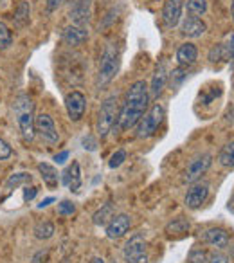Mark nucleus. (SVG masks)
<instances>
[{"instance_id": "a18cd8bd", "label": "nucleus", "mask_w": 234, "mask_h": 263, "mask_svg": "<svg viewBox=\"0 0 234 263\" xmlns=\"http://www.w3.org/2000/svg\"><path fill=\"white\" fill-rule=\"evenodd\" d=\"M230 256H232V258H234V247H232V251H230Z\"/></svg>"}, {"instance_id": "f8f14e48", "label": "nucleus", "mask_w": 234, "mask_h": 263, "mask_svg": "<svg viewBox=\"0 0 234 263\" xmlns=\"http://www.w3.org/2000/svg\"><path fill=\"white\" fill-rule=\"evenodd\" d=\"M209 197V184L207 182H198L191 187L186 193V205L189 209H198Z\"/></svg>"}, {"instance_id": "c9c22d12", "label": "nucleus", "mask_w": 234, "mask_h": 263, "mask_svg": "<svg viewBox=\"0 0 234 263\" xmlns=\"http://www.w3.org/2000/svg\"><path fill=\"white\" fill-rule=\"evenodd\" d=\"M38 195V187L36 186H27L26 190H24V202H31L34 197Z\"/></svg>"}, {"instance_id": "393cba45", "label": "nucleus", "mask_w": 234, "mask_h": 263, "mask_svg": "<svg viewBox=\"0 0 234 263\" xmlns=\"http://www.w3.org/2000/svg\"><path fill=\"white\" fill-rule=\"evenodd\" d=\"M54 234V223L52 222H40L36 223V227H34V236L38 238V240H49V238Z\"/></svg>"}, {"instance_id": "20e7f679", "label": "nucleus", "mask_w": 234, "mask_h": 263, "mask_svg": "<svg viewBox=\"0 0 234 263\" xmlns=\"http://www.w3.org/2000/svg\"><path fill=\"white\" fill-rule=\"evenodd\" d=\"M117 103L119 101H117L115 96H110V98H106L105 101H103L101 108H99L95 128H98V134L101 137H105L110 132V128L113 126V123H115L117 114H119V105H117Z\"/></svg>"}, {"instance_id": "f257e3e1", "label": "nucleus", "mask_w": 234, "mask_h": 263, "mask_svg": "<svg viewBox=\"0 0 234 263\" xmlns=\"http://www.w3.org/2000/svg\"><path fill=\"white\" fill-rule=\"evenodd\" d=\"M148 98H150V94H148L146 81L139 80L132 83L128 96H126V101L123 105V110L119 114V126L123 130H128V128L135 126L139 123L148 108Z\"/></svg>"}, {"instance_id": "f704fd0d", "label": "nucleus", "mask_w": 234, "mask_h": 263, "mask_svg": "<svg viewBox=\"0 0 234 263\" xmlns=\"http://www.w3.org/2000/svg\"><path fill=\"white\" fill-rule=\"evenodd\" d=\"M47 261H49V251L47 249L38 251L36 254L33 256V259H31V263H47Z\"/></svg>"}, {"instance_id": "5701e85b", "label": "nucleus", "mask_w": 234, "mask_h": 263, "mask_svg": "<svg viewBox=\"0 0 234 263\" xmlns=\"http://www.w3.org/2000/svg\"><path fill=\"white\" fill-rule=\"evenodd\" d=\"M218 162L223 166V168H229V170L234 168V141L227 143L225 146H223L222 150H220Z\"/></svg>"}, {"instance_id": "7ed1b4c3", "label": "nucleus", "mask_w": 234, "mask_h": 263, "mask_svg": "<svg viewBox=\"0 0 234 263\" xmlns=\"http://www.w3.org/2000/svg\"><path fill=\"white\" fill-rule=\"evenodd\" d=\"M119 65H121V56H119V51H117L113 45H108V47L105 49V52H103L98 81H95V83H98L99 87L110 83L112 78L117 74V70H119Z\"/></svg>"}, {"instance_id": "a878e982", "label": "nucleus", "mask_w": 234, "mask_h": 263, "mask_svg": "<svg viewBox=\"0 0 234 263\" xmlns=\"http://www.w3.org/2000/svg\"><path fill=\"white\" fill-rule=\"evenodd\" d=\"M187 229H189V222L186 218H182V216H179V218H175L166 226V233L168 234H184Z\"/></svg>"}, {"instance_id": "ddd939ff", "label": "nucleus", "mask_w": 234, "mask_h": 263, "mask_svg": "<svg viewBox=\"0 0 234 263\" xmlns=\"http://www.w3.org/2000/svg\"><path fill=\"white\" fill-rule=\"evenodd\" d=\"M182 8L184 2L182 0H166L164 8H162V20L168 27H175L180 22V16H182Z\"/></svg>"}, {"instance_id": "4be33fe9", "label": "nucleus", "mask_w": 234, "mask_h": 263, "mask_svg": "<svg viewBox=\"0 0 234 263\" xmlns=\"http://www.w3.org/2000/svg\"><path fill=\"white\" fill-rule=\"evenodd\" d=\"M112 218H113V204L112 202H106V204L103 205L101 209H98V211L94 213V216H92V220H94L95 226H106Z\"/></svg>"}, {"instance_id": "9b49d317", "label": "nucleus", "mask_w": 234, "mask_h": 263, "mask_svg": "<svg viewBox=\"0 0 234 263\" xmlns=\"http://www.w3.org/2000/svg\"><path fill=\"white\" fill-rule=\"evenodd\" d=\"M130 226H132V220H130L128 215H115L108 223H106V236L110 240H119L123 238L126 233H128Z\"/></svg>"}, {"instance_id": "b1692460", "label": "nucleus", "mask_w": 234, "mask_h": 263, "mask_svg": "<svg viewBox=\"0 0 234 263\" xmlns=\"http://www.w3.org/2000/svg\"><path fill=\"white\" fill-rule=\"evenodd\" d=\"M31 182H33V175H31V173H26V172L13 173L8 179V182H6V187L13 190V187H18V186H29Z\"/></svg>"}, {"instance_id": "4468645a", "label": "nucleus", "mask_w": 234, "mask_h": 263, "mask_svg": "<svg viewBox=\"0 0 234 263\" xmlns=\"http://www.w3.org/2000/svg\"><path fill=\"white\" fill-rule=\"evenodd\" d=\"M207 31V26H205V22L202 18H198V16H187L186 20H184L182 24V34L187 38H200L202 34Z\"/></svg>"}, {"instance_id": "4c0bfd02", "label": "nucleus", "mask_w": 234, "mask_h": 263, "mask_svg": "<svg viewBox=\"0 0 234 263\" xmlns=\"http://www.w3.org/2000/svg\"><path fill=\"white\" fill-rule=\"evenodd\" d=\"M227 261H229V258H227L225 254H215V256H211L205 263H227Z\"/></svg>"}, {"instance_id": "6ab92c4d", "label": "nucleus", "mask_w": 234, "mask_h": 263, "mask_svg": "<svg viewBox=\"0 0 234 263\" xmlns=\"http://www.w3.org/2000/svg\"><path fill=\"white\" fill-rule=\"evenodd\" d=\"M166 80H168V70H166V62H161L155 69V74H153V80H151V96H159L162 92L166 85Z\"/></svg>"}, {"instance_id": "58836bf2", "label": "nucleus", "mask_w": 234, "mask_h": 263, "mask_svg": "<svg viewBox=\"0 0 234 263\" xmlns=\"http://www.w3.org/2000/svg\"><path fill=\"white\" fill-rule=\"evenodd\" d=\"M63 0H47V9L49 11H56V9L62 6Z\"/></svg>"}, {"instance_id": "a211bd4d", "label": "nucleus", "mask_w": 234, "mask_h": 263, "mask_svg": "<svg viewBox=\"0 0 234 263\" xmlns=\"http://www.w3.org/2000/svg\"><path fill=\"white\" fill-rule=\"evenodd\" d=\"M204 240L207 241L209 245H212V247L223 249V247L229 245V234H227L223 229H216V227H212V229L205 231Z\"/></svg>"}, {"instance_id": "dca6fc26", "label": "nucleus", "mask_w": 234, "mask_h": 263, "mask_svg": "<svg viewBox=\"0 0 234 263\" xmlns=\"http://www.w3.org/2000/svg\"><path fill=\"white\" fill-rule=\"evenodd\" d=\"M62 175H63V184H65V186L69 187L70 191L77 193V191H80V187H81V170H80V164L74 161L72 164H70L69 168H67L65 172L62 173Z\"/></svg>"}, {"instance_id": "2eb2a0df", "label": "nucleus", "mask_w": 234, "mask_h": 263, "mask_svg": "<svg viewBox=\"0 0 234 263\" xmlns=\"http://www.w3.org/2000/svg\"><path fill=\"white\" fill-rule=\"evenodd\" d=\"M62 38H63V42L69 45H81L88 38V33L83 26L72 24V26H67L65 29H63Z\"/></svg>"}, {"instance_id": "37998d69", "label": "nucleus", "mask_w": 234, "mask_h": 263, "mask_svg": "<svg viewBox=\"0 0 234 263\" xmlns=\"http://www.w3.org/2000/svg\"><path fill=\"white\" fill-rule=\"evenodd\" d=\"M90 263H105V259L99 258V256H95V258H92V259H90Z\"/></svg>"}, {"instance_id": "f03ea898", "label": "nucleus", "mask_w": 234, "mask_h": 263, "mask_svg": "<svg viewBox=\"0 0 234 263\" xmlns=\"http://www.w3.org/2000/svg\"><path fill=\"white\" fill-rule=\"evenodd\" d=\"M13 112L15 119L18 123V128L22 132V137L26 141L34 139V103L29 96L20 94L13 103Z\"/></svg>"}, {"instance_id": "7c9ffc66", "label": "nucleus", "mask_w": 234, "mask_h": 263, "mask_svg": "<svg viewBox=\"0 0 234 263\" xmlns=\"http://www.w3.org/2000/svg\"><path fill=\"white\" fill-rule=\"evenodd\" d=\"M222 47H223V58L234 60V34H230L227 45H222Z\"/></svg>"}, {"instance_id": "423d86ee", "label": "nucleus", "mask_w": 234, "mask_h": 263, "mask_svg": "<svg viewBox=\"0 0 234 263\" xmlns=\"http://www.w3.org/2000/svg\"><path fill=\"white\" fill-rule=\"evenodd\" d=\"M123 258L126 263H150L146 254V240L143 234H133L126 241L125 249H123Z\"/></svg>"}, {"instance_id": "72a5a7b5", "label": "nucleus", "mask_w": 234, "mask_h": 263, "mask_svg": "<svg viewBox=\"0 0 234 263\" xmlns=\"http://www.w3.org/2000/svg\"><path fill=\"white\" fill-rule=\"evenodd\" d=\"M222 58H223V47H222V44H218L211 49L209 60H211V62H218V60H222Z\"/></svg>"}, {"instance_id": "39448f33", "label": "nucleus", "mask_w": 234, "mask_h": 263, "mask_svg": "<svg viewBox=\"0 0 234 263\" xmlns=\"http://www.w3.org/2000/svg\"><path fill=\"white\" fill-rule=\"evenodd\" d=\"M164 106L159 105V103H155L153 106H151V110L148 112V116L141 117V123H139V128H137V137H141V139H146V137H151L155 134V132L159 130V126L162 124V121H164Z\"/></svg>"}, {"instance_id": "6e6552de", "label": "nucleus", "mask_w": 234, "mask_h": 263, "mask_svg": "<svg viewBox=\"0 0 234 263\" xmlns=\"http://www.w3.org/2000/svg\"><path fill=\"white\" fill-rule=\"evenodd\" d=\"M34 132H38L47 143H58L60 141V134L54 126V121H52V117L49 114L42 112L34 117Z\"/></svg>"}, {"instance_id": "f3484780", "label": "nucleus", "mask_w": 234, "mask_h": 263, "mask_svg": "<svg viewBox=\"0 0 234 263\" xmlns=\"http://www.w3.org/2000/svg\"><path fill=\"white\" fill-rule=\"evenodd\" d=\"M197 56H198V49L194 47L193 44H182L177 51V60L182 67H189L197 62Z\"/></svg>"}, {"instance_id": "412c9836", "label": "nucleus", "mask_w": 234, "mask_h": 263, "mask_svg": "<svg viewBox=\"0 0 234 263\" xmlns=\"http://www.w3.org/2000/svg\"><path fill=\"white\" fill-rule=\"evenodd\" d=\"M13 18H15L16 26H20V27H24V26L29 24L31 8L26 0H18V4H16V8H15V16H13Z\"/></svg>"}, {"instance_id": "c756f323", "label": "nucleus", "mask_w": 234, "mask_h": 263, "mask_svg": "<svg viewBox=\"0 0 234 263\" xmlns=\"http://www.w3.org/2000/svg\"><path fill=\"white\" fill-rule=\"evenodd\" d=\"M205 258H207L205 251H202V249H194V251L189 254V263H205L207 261Z\"/></svg>"}, {"instance_id": "0eeeda50", "label": "nucleus", "mask_w": 234, "mask_h": 263, "mask_svg": "<svg viewBox=\"0 0 234 263\" xmlns=\"http://www.w3.org/2000/svg\"><path fill=\"white\" fill-rule=\"evenodd\" d=\"M212 164V155L211 154H202L194 157L193 161L187 164L186 172H184V182H197Z\"/></svg>"}, {"instance_id": "bb28decb", "label": "nucleus", "mask_w": 234, "mask_h": 263, "mask_svg": "<svg viewBox=\"0 0 234 263\" xmlns=\"http://www.w3.org/2000/svg\"><path fill=\"white\" fill-rule=\"evenodd\" d=\"M13 44V34L9 31V27L4 22H0V51L8 49Z\"/></svg>"}, {"instance_id": "79ce46f5", "label": "nucleus", "mask_w": 234, "mask_h": 263, "mask_svg": "<svg viewBox=\"0 0 234 263\" xmlns=\"http://www.w3.org/2000/svg\"><path fill=\"white\" fill-rule=\"evenodd\" d=\"M227 209H229L230 213H234V195L229 198V202H227Z\"/></svg>"}, {"instance_id": "cd10ccee", "label": "nucleus", "mask_w": 234, "mask_h": 263, "mask_svg": "<svg viewBox=\"0 0 234 263\" xmlns=\"http://www.w3.org/2000/svg\"><path fill=\"white\" fill-rule=\"evenodd\" d=\"M187 9H189L194 16L204 15V13L207 11V2H205V0H187Z\"/></svg>"}, {"instance_id": "9d476101", "label": "nucleus", "mask_w": 234, "mask_h": 263, "mask_svg": "<svg viewBox=\"0 0 234 263\" xmlns=\"http://www.w3.org/2000/svg\"><path fill=\"white\" fill-rule=\"evenodd\" d=\"M92 0H72L70 2L69 16L76 26H85L90 20Z\"/></svg>"}, {"instance_id": "2f4dec72", "label": "nucleus", "mask_w": 234, "mask_h": 263, "mask_svg": "<svg viewBox=\"0 0 234 263\" xmlns=\"http://www.w3.org/2000/svg\"><path fill=\"white\" fill-rule=\"evenodd\" d=\"M74 211H76V205H74L72 202H69V200H63L62 204L58 205L60 215H72Z\"/></svg>"}, {"instance_id": "1a4fd4ad", "label": "nucleus", "mask_w": 234, "mask_h": 263, "mask_svg": "<svg viewBox=\"0 0 234 263\" xmlns=\"http://www.w3.org/2000/svg\"><path fill=\"white\" fill-rule=\"evenodd\" d=\"M65 108L70 121H80L85 114V108H87V98L77 90L70 92L65 98Z\"/></svg>"}, {"instance_id": "473e14b6", "label": "nucleus", "mask_w": 234, "mask_h": 263, "mask_svg": "<svg viewBox=\"0 0 234 263\" xmlns=\"http://www.w3.org/2000/svg\"><path fill=\"white\" fill-rule=\"evenodd\" d=\"M13 155V150L4 139H0V161H6Z\"/></svg>"}, {"instance_id": "c03bdc74", "label": "nucleus", "mask_w": 234, "mask_h": 263, "mask_svg": "<svg viewBox=\"0 0 234 263\" xmlns=\"http://www.w3.org/2000/svg\"><path fill=\"white\" fill-rule=\"evenodd\" d=\"M230 15H232V20H234V2H232V6H230Z\"/></svg>"}, {"instance_id": "c85d7f7f", "label": "nucleus", "mask_w": 234, "mask_h": 263, "mask_svg": "<svg viewBox=\"0 0 234 263\" xmlns=\"http://www.w3.org/2000/svg\"><path fill=\"white\" fill-rule=\"evenodd\" d=\"M126 161V152L125 150H117L115 154L110 157V162H108V166L112 170H115V168H119V166L123 164V162Z\"/></svg>"}, {"instance_id": "ea45409f", "label": "nucleus", "mask_w": 234, "mask_h": 263, "mask_svg": "<svg viewBox=\"0 0 234 263\" xmlns=\"http://www.w3.org/2000/svg\"><path fill=\"white\" fill-rule=\"evenodd\" d=\"M67 159H69V152H62V154L54 155V162H58V164H63Z\"/></svg>"}, {"instance_id": "aec40b11", "label": "nucleus", "mask_w": 234, "mask_h": 263, "mask_svg": "<svg viewBox=\"0 0 234 263\" xmlns=\"http://www.w3.org/2000/svg\"><path fill=\"white\" fill-rule=\"evenodd\" d=\"M38 172H40L42 179H44V182L47 184L49 187L58 186L60 175H58V172H56L54 166L47 164V162H40V164H38Z\"/></svg>"}, {"instance_id": "e433bc0d", "label": "nucleus", "mask_w": 234, "mask_h": 263, "mask_svg": "<svg viewBox=\"0 0 234 263\" xmlns=\"http://www.w3.org/2000/svg\"><path fill=\"white\" fill-rule=\"evenodd\" d=\"M83 148H85V150L95 152V148H98V143H95V139H92V137L88 136V137H85V139H83Z\"/></svg>"}, {"instance_id": "a19ab883", "label": "nucleus", "mask_w": 234, "mask_h": 263, "mask_svg": "<svg viewBox=\"0 0 234 263\" xmlns=\"http://www.w3.org/2000/svg\"><path fill=\"white\" fill-rule=\"evenodd\" d=\"M54 202V198L52 197H49V198H45V200H42L40 204H38V209H44V208H47L49 204H52Z\"/></svg>"}]
</instances>
